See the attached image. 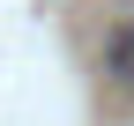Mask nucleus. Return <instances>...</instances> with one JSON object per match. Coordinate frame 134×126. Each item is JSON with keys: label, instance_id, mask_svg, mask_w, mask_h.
Returning <instances> with one entry per match:
<instances>
[{"label": "nucleus", "instance_id": "nucleus-1", "mask_svg": "<svg viewBox=\"0 0 134 126\" xmlns=\"http://www.w3.org/2000/svg\"><path fill=\"white\" fill-rule=\"evenodd\" d=\"M104 74H112L119 89H134V15L112 30V45H104Z\"/></svg>", "mask_w": 134, "mask_h": 126}]
</instances>
